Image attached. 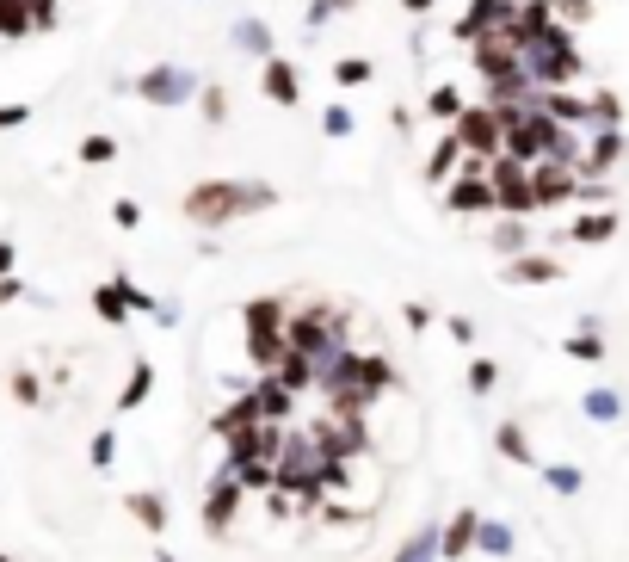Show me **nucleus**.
Masks as SVG:
<instances>
[{
    "mask_svg": "<svg viewBox=\"0 0 629 562\" xmlns=\"http://www.w3.org/2000/svg\"><path fill=\"white\" fill-rule=\"evenodd\" d=\"M518 62H525V75H531L537 93L568 87L580 75V50H574V38H568L562 25H549V31H537L531 44H518Z\"/></svg>",
    "mask_w": 629,
    "mask_h": 562,
    "instance_id": "nucleus-2",
    "label": "nucleus"
},
{
    "mask_svg": "<svg viewBox=\"0 0 629 562\" xmlns=\"http://www.w3.org/2000/svg\"><path fill=\"white\" fill-rule=\"evenodd\" d=\"M93 309H99V322H111V328H118L124 315H130V303H124V278H111L105 291H93Z\"/></svg>",
    "mask_w": 629,
    "mask_h": 562,
    "instance_id": "nucleus-20",
    "label": "nucleus"
},
{
    "mask_svg": "<svg viewBox=\"0 0 629 562\" xmlns=\"http://www.w3.org/2000/svg\"><path fill=\"white\" fill-rule=\"evenodd\" d=\"M457 161H463V143H457V136H444V143L426 155V180H432V186H444V180L457 173Z\"/></svg>",
    "mask_w": 629,
    "mask_h": 562,
    "instance_id": "nucleus-15",
    "label": "nucleus"
},
{
    "mask_svg": "<svg viewBox=\"0 0 629 562\" xmlns=\"http://www.w3.org/2000/svg\"><path fill=\"white\" fill-rule=\"evenodd\" d=\"M111 223H118V229H136V223H142V204L118 198V204H111Z\"/></svg>",
    "mask_w": 629,
    "mask_h": 562,
    "instance_id": "nucleus-38",
    "label": "nucleus"
},
{
    "mask_svg": "<svg viewBox=\"0 0 629 562\" xmlns=\"http://www.w3.org/2000/svg\"><path fill=\"white\" fill-rule=\"evenodd\" d=\"M266 204H278V192L259 186V180H204V186L185 192V217L198 229H222V223L247 217V210H266Z\"/></svg>",
    "mask_w": 629,
    "mask_h": 562,
    "instance_id": "nucleus-1",
    "label": "nucleus"
},
{
    "mask_svg": "<svg viewBox=\"0 0 629 562\" xmlns=\"http://www.w3.org/2000/svg\"><path fill=\"white\" fill-rule=\"evenodd\" d=\"M0 562H13V556H0Z\"/></svg>",
    "mask_w": 629,
    "mask_h": 562,
    "instance_id": "nucleus-47",
    "label": "nucleus"
},
{
    "mask_svg": "<svg viewBox=\"0 0 629 562\" xmlns=\"http://www.w3.org/2000/svg\"><path fill=\"white\" fill-rule=\"evenodd\" d=\"M494 383H500V365H494V359H475V365H469V390H475V396H488Z\"/></svg>",
    "mask_w": 629,
    "mask_h": 562,
    "instance_id": "nucleus-32",
    "label": "nucleus"
},
{
    "mask_svg": "<svg viewBox=\"0 0 629 562\" xmlns=\"http://www.w3.org/2000/svg\"><path fill=\"white\" fill-rule=\"evenodd\" d=\"M475 532H481V513L463 507V513L438 532V556H469V550H475Z\"/></svg>",
    "mask_w": 629,
    "mask_h": 562,
    "instance_id": "nucleus-13",
    "label": "nucleus"
},
{
    "mask_svg": "<svg viewBox=\"0 0 629 562\" xmlns=\"http://www.w3.org/2000/svg\"><path fill=\"white\" fill-rule=\"evenodd\" d=\"M488 186H494V204L506 210V217H531V167L512 161V155H494L488 161Z\"/></svg>",
    "mask_w": 629,
    "mask_h": 562,
    "instance_id": "nucleus-5",
    "label": "nucleus"
},
{
    "mask_svg": "<svg viewBox=\"0 0 629 562\" xmlns=\"http://www.w3.org/2000/svg\"><path fill=\"white\" fill-rule=\"evenodd\" d=\"M562 353H568V359H586V365H592V359H605V340H599V328H580V334H574V340L562 346Z\"/></svg>",
    "mask_w": 629,
    "mask_h": 562,
    "instance_id": "nucleus-26",
    "label": "nucleus"
},
{
    "mask_svg": "<svg viewBox=\"0 0 629 562\" xmlns=\"http://www.w3.org/2000/svg\"><path fill=\"white\" fill-rule=\"evenodd\" d=\"M259 87H266L272 105H303V75H296L290 56H266V75H259Z\"/></svg>",
    "mask_w": 629,
    "mask_h": 562,
    "instance_id": "nucleus-10",
    "label": "nucleus"
},
{
    "mask_svg": "<svg viewBox=\"0 0 629 562\" xmlns=\"http://www.w3.org/2000/svg\"><path fill=\"white\" fill-rule=\"evenodd\" d=\"M401 7H407V13H432V7H438V0H401Z\"/></svg>",
    "mask_w": 629,
    "mask_h": 562,
    "instance_id": "nucleus-44",
    "label": "nucleus"
},
{
    "mask_svg": "<svg viewBox=\"0 0 629 562\" xmlns=\"http://www.w3.org/2000/svg\"><path fill=\"white\" fill-rule=\"evenodd\" d=\"M333 7H340V13H346V7H358V0H333Z\"/></svg>",
    "mask_w": 629,
    "mask_h": 562,
    "instance_id": "nucleus-46",
    "label": "nucleus"
},
{
    "mask_svg": "<svg viewBox=\"0 0 629 562\" xmlns=\"http://www.w3.org/2000/svg\"><path fill=\"white\" fill-rule=\"evenodd\" d=\"M549 13H555V19H586L592 0H549Z\"/></svg>",
    "mask_w": 629,
    "mask_h": 562,
    "instance_id": "nucleus-40",
    "label": "nucleus"
},
{
    "mask_svg": "<svg viewBox=\"0 0 629 562\" xmlns=\"http://www.w3.org/2000/svg\"><path fill=\"white\" fill-rule=\"evenodd\" d=\"M148 390H155V365L142 359V365H130V383H124L118 408H124V414H130V408H142V402H148Z\"/></svg>",
    "mask_w": 629,
    "mask_h": 562,
    "instance_id": "nucleus-19",
    "label": "nucleus"
},
{
    "mask_svg": "<svg viewBox=\"0 0 629 562\" xmlns=\"http://www.w3.org/2000/svg\"><path fill=\"white\" fill-rule=\"evenodd\" d=\"M451 136L463 143V155L494 161L500 155V112H494V105H463V112L451 118Z\"/></svg>",
    "mask_w": 629,
    "mask_h": 562,
    "instance_id": "nucleus-6",
    "label": "nucleus"
},
{
    "mask_svg": "<svg viewBox=\"0 0 629 562\" xmlns=\"http://www.w3.org/2000/svg\"><path fill=\"white\" fill-rule=\"evenodd\" d=\"M494 445L506 451L512 464H531V458H537V451H531V439H525V427H518V420H506V427L494 433Z\"/></svg>",
    "mask_w": 629,
    "mask_h": 562,
    "instance_id": "nucleus-23",
    "label": "nucleus"
},
{
    "mask_svg": "<svg viewBox=\"0 0 629 562\" xmlns=\"http://www.w3.org/2000/svg\"><path fill=\"white\" fill-rule=\"evenodd\" d=\"M321 130H327V136H352V112H346V105H327Z\"/></svg>",
    "mask_w": 629,
    "mask_h": 562,
    "instance_id": "nucleus-36",
    "label": "nucleus"
},
{
    "mask_svg": "<svg viewBox=\"0 0 629 562\" xmlns=\"http://www.w3.org/2000/svg\"><path fill=\"white\" fill-rule=\"evenodd\" d=\"M130 513L148 525V532H167V501L161 495H130Z\"/></svg>",
    "mask_w": 629,
    "mask_h": 562,
    "instance_id": "nucleus-24",
    "label": "nucleus"
},
{
    "mask_svg": "<svg viewBox=\"0 0 629 562\" xmlns=\"http://www.w3.org/2000/svg\"><path fill=\"white\" fill-rule=\"evenodd\" d=\"M580 482H586V476L568 470V464H555V470H549V488H562V495H580Z\"/></svg>",
    "mask_w": 629,
    "mask_h": 562,
    "instance_id": "nucleus-37",
    "label": "nucleus"
},
{
    "mask_svg": "<svg viewBox=\"0 0 629 562\" xmlns=\"http://www.w3.org/2000/svg\"><path fill=\"white\" fill-rule=\"evenodd\" d=\"M586 124H599V130H617V124H623V99H617L611 87H605V93H592V99H586Z\"/></svg>",
    "mask_w": 629,
    "mask_h": 562,
    "instance_id": "nucleus-17",
    "label": "nucleus"
},
{
    "mask_svg": "<svg viewBox=\"0 0 629 562\" xmlns=\"http://www.w3.org/2000/svg\"><path fill=\"white\" fill-rule=\"evenodd\" d=\"M81 161H87V167L118 161V143H111V136H81Z\"/></svg>",
    "mask_w": 629,
    "mask_h": 562,
    "instance_id": "nucleus-29",
    "label": "nucleus"
},
{
    "mask_svg": "<svg viewBox=\"0 0 629 562\" xmlns=\"http://www.w3.org/2000/svg\"><path fill=\"white\" fill-rule=\"evenodd\" d=\"M444 210H457V217L500 210V204H494V186H488V161H481V155H463V173L444 186Z\"/></svg>",
    "mask_w": 629,
    "mask_h": 562,
    "instance_id": "nucleus-4",
    "label": "nucleus"
},
{
    "mask_svg": "<svg viewBox=\"0 0 629 562\" xmlns=\"http://www.w3.org/2000/svg\"><path fill=\"white\" fill-rule=\"evenodd\" d=\"M617 155H623V130H599V136H592V149H586L580 161H586V173H605Z\"/></svg>",
    "mask_w": 629,
    "mask_h": 562,
    "instance_id": "nucleus-16",
    "label": "nucleus"
},
{
    "mask_svg": "<svg viewBox=\"0 0 629 562\" xmlns=\"http://www.w3.org/2000/svg\"><path fill=\"white\" fill-rule=\"evenodd\" d=\"M13 396H19L25 408H37V402H44V390H37V377H31V371H13Z\"/></svg>",
    "mask_w": 629,
    "mask_h": 562,
    "instance_id": "nucleus-34",
    "label": "nucleus"
},
{
    "mask_svg": "<svg viewBox=\"0 0 629 562\" xmlns=\"http://www.w3.org/2000/svg\"><path fill=\"white\" fill-rule=\"evenodd\" d=\"M506 285H555L562 278V260H549V254H518V260H506Z\"/></svg>",
    "mask_w": 629,
    "mask_h": 562,
    "instance_id": "nucleus-11",
    "label": "nucleus"
},
{
    "mask_svg": "<svg viewBox=\"0 0 629 562\" xmlns=\"http://www.w3.org/2000/svg\"><path fill=\"white\" fill-rule=\"evenodd\" d=\"M192 68H179V62H155V68H142V81H136V93L148 99V105H185L192 99Z\"/></svg>",
    "mask_w": 629,
    "mask_h": 562,
    "instance_id": "nucleus-7",
    "label": "nucleus"
},
{
    "mask_svg": "<svg viewBox=\"0 0 629 562\" xmlns=\"http://www.w3.org/2000/svg\"><path fill=\"white\" fill-rule=\"evenodd\" d=\"M432 550H438V532H420V538H414V544H407V550H401L395 562H426Z\"/></svg>",
    "mask_w": 629,
    "mask_h": 562,
    "instance_id": "nucleus-35",
    "label": "nucleus"
},
{
    "mask_svg": "<svg viewBox=\"0 0 629 562\" xmlns=\"http://www.w3.org/2000/svg\"><path fill=\"white\" fill-rule=\"evenodd\" d=\"M586 414H592V420H617V414H623L617 390H592V396H586Z\"/></svg>",
    "mask_w": 629,
    "mask_h": 562,
    "instance_id": "nucleus-31",
    "label": "nucleus"
},
{
    "mask_svg": "<svg viewBox=\"0 0 629 562\" xmlns=\"http://www.w3.org/2000/svg\"><path fill=\"white\" fill-rule=\"evenodd\" d=\"M370 75H377V68H370L364 56H340V62H333V81H340V87H364Z\"/></svg>",
    "mask_w": 629,
    "mask_h": 562,
    "instance_id": "nucleus-27",
    "label": "nucleus"
},
{
    "mask_svg": "<svg viewBox=\"0 0 629 562\" xmlns=\"http://www.w3.org/2000/svg\"><path fill=\"white\" fill-rule=\"evenodd\" d=\"M0 38H31V0H0Z\"/></svg>",
    "mask_w": 629,
    "mask_h": 562,
    "instance_id": "nucleus-21",
    "label": "nucleus"
},
{
    "mask_svg": "<svg viewBox=\"0 0 629 562\" xmlns=\"http://www.w3.org/2000/svg\"><path fill=\"white\" fill-rule=\"evenodd\" d=\"M537 105H543V112H549L555 124H568V130H574V124H586V99H574L568 87H549V93H537Z\"/></svg>",
    "mask_w": 629,
    "mask_h": 562,
    "instance_id": "nucleus-14",
    "label": "nucleus"
},
{
    "mask_svg": "<svg viewBox=\"0 0 629 562\" xmlns=\"http://www.w3.org/2000/svg\"><path fill=\"white\" fill-rule=\"evenodd\" d=\"M31 124V105H0V130H19Z\"/></svg>",
    "mask_w": 629,
    "mask_h": 562,
    "instance_id": "nucleus-41",
    "label": "nucleus"
},
{
    "mask_svg": "<svg viewBox=\"0 0 629 562\" xmlns=\"http://www.w3.org/2000/svg\"><path fill=\"white\" fill-rule=\"evenodd\" d=\"M457 112H463V93H457L451 81H444V87H432V93H426V118H438V124H451Z\"/></svg>",
    "mask_w": 629,
    "mask_h": 562,
    "instance_id": "nucleus-22",
    "label": "nucleus"
},
{
    "mask_svg": "<svg viewBox=\"0 0 629 562\" xmlns=\"http://www.w3.org/2000/svg\"><path fill=\"white\" fill-rule=\"evenodd\" d=\"M198 112H204L210 124H222V118H229V93H222V87H204V105H198Z\"/></svg>",
    "mask_w": 629,
    "mask_h": 562,
    "instance_id": "nucleus-33",
    "label": "nucleus"
},
{
    "mask_svg": "<svg viewBox=\"0 0 629 562\" xmlns=\"http://www.w3.org/2000/svg\"><path fill=\"white\" fill-rule=\"evenodd\" d=\"M580 192V180H574V167L568 161H531V204L543 210V204H568Z\"/></svg>",
    "mask_w": 629,
    "mask_h": 562,
    "instance_id": "nucleus-8",
    "label": "nucleus"
},
{
    "mask_svg": "<svg viewBox=\"0 0 629 562\" xmlns=\"http://www.w3.org/2000/svg\"><path fill=\"white\" fill-rule=\"evenodd\" d=\"M235 507H241V482H235V476H222V482L210 488V507H204V525H210L216 538L235 525Z\"/></svg>",
    "mask_w": 629,
    "mask_h": 562,
    "instance_id": "nucleus-12",
    "label": "nucleus"
},
{
    "mask_svg": "<svg viewBox=\"0 0 629 562\" xmlns=\"http://www.w3.org/2000/svg\"><path fill=\"white\" fill-rule=\"evenodd\" d=\"M111 458H118V433H93V464L105 470Z\"/></svg>",
    "mask_w": 629,
    "mask_h": 562,
    "instance_id": "nucleus-39",
    "label": "nucleus"
},
{
    "mask_svg": "<svg viewBox=\"0 0 629 562\" xmlns=\"http://www.w3.org/2000/svg\"><path fill=\"white\" fill-rule=\"evenodd\" d=\"M241 322H247V346H253V359L272 371V365L290 353V340H284V328H290V303H284V297H259V303H247Z\"/></svg>",
    "mask_w": 629,
    "mask_h": 562,
    "instance_id": "nucleus-3",
    "label": "nucleus"
},
{
    "mask_svg": "<svg viewBox=\"0 0 629 562\" xmlns=\"http://www.w3.org/2000/svg\"><path fill=\"white\" fill-rule=\"evenodd\" d=\"M0 303H19V278H0Z\"/></svg>",
    "mask_w": 629,
    "mask_h": 562,
    "instance_id": "nucleus-43",
    "label": "nucleus"
},
{
    "mask_svg": "<svg viewBox=\"0 0 629 562\" xmlns=\"http://www.w3.org/2000/svg\"><path fill=\"white\" fill-rule=\"evenodd\" d=\"M475 550H488V556H506V550H512V532H506V525H488V519H481V532H475Z\"/></svg>",
    "mask_w": 629,
    "mask_h": 562,
    "instance_id": "nucleus-28",
    "label": "nucleus"
},
{
    "mask_svg": "<svg viewBox=\"0 0 629 562\" xmlns=\"http://www.w3.org/2000/svg\"><path fill=\"white\" fill-rule=\"evenodd\" d=\"M568 235H574V241H611V235H617V210H592V217H574Z\"/></svg>",
    "mask_w": 629,
    "mask_h": 562,
    "instance_id": "nucleus-18",
    "label": "nucleus"
},
{
    "mask_svg": "<svg viewBox=\"0 0 629 562\" xmlns=\"http://www.w3.org/2000/svg\"><path fill=\"white\" fill-rule=\"evenodd\" d=\"M401 315H407V328H426V322H432V309H426V303H407Z\"/></svg>",
    "mask_w": 629,
    "mask_h": 562,
    "instance_id": "nucleus-42",
    "label": "nucleus"
},
{
    "mask_svg": "<svg viewBox=\"0 0 629 562\" xmlns=\"http://www.w3.org/2000/svg\"><path fill=\"white\" fill-rule=\"evenodd\" d=\"M512 7H518V0H469V13L457 19V38L475 44V38H488V31L512 25Z\"/></svg>",
    "mask_w": 629,
    "mask_h": 562,
    "instance_id": "nucleus-9",
    "label": "nucleus"
},
{
    "mask_svg": "<svg viewBox=\"0 0 629 562\" xmlns=\"http://www.w3.org/2000/svg\"><path fill=\"white\" fill-rule=\"evenodd\" d=\"M235 44H247L253 56H278V50H272V31L259 25V19H241V25H235Z\"/></svg>",
    "mask_w": 629,
    "mask_h": 562,
    "instance_id": "nucleus-25",
    "label": "nucleus"
},
{
    "mask_svg": "<svg viewBox=\"0 0 629 562\" xmlns=\"http://www.w3.org/2000/svg\"><path fill=\"white\" fill-rule=\"evenodd\" d=\"M13 272V248H7V241H0V278H7Z\"/></svg>",
    "mask_w": 629,
    "mask_h": 562,
    "instance_id": "nucleus-45",
    "label": "nucleus"
},
{
    "mask_svg": "<svg viewBox=\"0 0 629 562\" xmlns=\"http://www.w3.org/2000/svg\"><path fill=\"white\" fill-rule=\"evenodd\" d=\"M494 248H500V254H525V223L506 217V223L494 229Z\"/></svg>",
    "mask_w": 629,
    "mask_h": 562,
    "instance_id": "nucleus-30",
    "label": "nucleus"
}]
</instances>
